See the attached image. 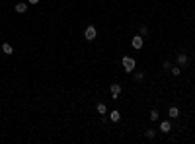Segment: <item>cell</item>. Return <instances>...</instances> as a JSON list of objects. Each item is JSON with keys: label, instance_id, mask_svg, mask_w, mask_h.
<instances>
[{"label": "cell", "instance_id": "6da1fadb", "mask_svg": "<svg viewBox=\"0 0 195 144\" xmlns=\"http://www.w3.org/2000/svg\"><path fill=\"white\" fill-rule=\"evenodd\" d=\"M123 68H125V72H133L135 70V66H136V62H135V59H131V57H123Z\"/></svg>", "mask_w": 195, "mask_h": 144}, {"label": "cell", "instance_id": "7a4b0ae2", "mask_svg": "<svg viewBox=\"0 0 195 144\" xmlns=\"http://www.w3.org/2000/svg\"><path fill=\"white\" fill-rule=\"evenodd\" d=\"M84 37H86L88 41H94V39L98 37V29H96L94 26H88V27H86V31H84Z\"/></svg>", "mask_w": 195, "mask_h": 144}, {"label": "cell", "instance_id": "3957f363", "mask_svg": "<svg viewBox=\"0 0 195 144\" xmlns=\"http://www.w3.org/2000/svg\"><path fill=\"white\" fill-rule=\"evenodd\" d=\"M131 45L135 47V49H143V45H144V37L139 33V35H135L133 37V41H131Z\"/></svg>", "mask_w": 195, "mask_h": 144}, {"label": "cell", "instance_id": "277c9868", "mask_svg": "<svg viewBox=\"0 0 195 144\" xmlns=\"http://www.w3.org/2000/svg\"><path fill=\"white\" fill-rule=\"evenodd\" d=\"M27 6H29V4H26V2H18V4L14 6V10H16L18 14H26L27 12Z\"/></svg>", "mask_w": 195, "mask_h": 144}, {"label": "cell", "instance_id": "5b68a950", "mask_svg": "<svg viewBox=\"0 0 195 144\" xmlns=\"http://www.w3.org/2000/svg\"><path fill=\"white\" fill-rule=\"evenodd\" d=\"M170 131H172V123H170V121H162V123H160V132L168 134Z\"/></svg>", "mask_w": 195, "mask_h": 144}, {"label": "cell", "instance_id": "8992f818", "mask_svg": "<svg viewBox=\"0 0 195 144\" xmlns=\"http://www.w3.org/2000/svg\"><path fill=\"white\" fill-rule=\"evenodd\" d=\"M187 62H189L187 55H185V53H180V55H178V64L180 66H187Z\"/></svg>", "mask_w": 195, "mask_h": 144}, {"label": "cell", "instance_id": "52a82bcc", "mask_svg": "<svg viewBox=\"0 0 195 144\" xmlns=\"http://www.w3.org/2000/svg\"><path fill=\"white\" fill-rule=\"evenodd\" d=\"M109 92H111V96H113V99H117V96L121 93V86H119V84H111Z\"/></svg>", "mask_w": 195, "mask_h": 144}, {"label": "cell", "instance_id": "ba28073f", "mask_svg": "<svg viewBox=\"0 0 195 144\" xmlns=\"http://www.w3.org/2000/svg\"><path fill=\"white\" fill-rule=\"evenodd\" d=\"M2 53L4 55H14V47L10 43H2Z\"/></svg>", "mask_w": 195, "mask_h": 144}, {"label": "cell", "instance_id": "9c48e42d", "mask_svg": "<svg viewBox=\"0 0 195 144\" xmlns=\"http://www.w3.org/2000/svg\"><path fill=\"white\" fill-rule=\"evenodd\" d=\"M168 115H170V119H178L180 117V109H178V107H170Z\"/></svg>", "mask_w": 195, "mask_h": 144}, {"label": "cell", "instance_id": "30bf717a", "mask_svg": "<svg viewBox=\"0 0 195 144\" xmlns=\"http://www.w3.org/2000/svg\"><path fill=\"white\" fill-rule=\"evenodd\" d=\"M109 119H111V121H113V123H117V121L121 119V113L117 111V109H113V111L109 113Z\"/></svg>", "mask_w": 195, "mask_h": 144}, {"label": "cell", "instance_id": "8fae6325", "mask_svg": "<svg viewBox=\"0 0 195 144\" xmlns=\"http://www.w3.org/2000/svg\"><path fill=\"white\" fill-rule=\"evenodd\" d=\"M96 109H98V113H100V115H105V113H107V107H105V103H98Z\"/></svg>", "mask_w": 195, "mask_h": 144}, {"label": "cell", "instance_id": "7c38bea8", "mask_svg": "<svg viewBox=\"0 0 195 144\" xmlns=\"http://www.w3.org/2000/svg\"><path fill=\"white\" fill-rule=\"evenodd\" d=\"M148 117H150V121H158V117H160V113L156 111V109H152V111H150V115H148Z\"/></svg>", "mask_w": 195, "mask_h": 144}, {"label": "cell", "instance_id": "4fadbf2b", "mask_svg": "<svg viewBox=\"0 0 195 144\" xmlns=\"http://www.w3.org/2000/svg\"><path fill=\"white\" fill-rule=\"evenodd\" d=\"M170 72H172L174 76H180V74H182V68H180V66H172V68H170Z\"/></svg>", "mask_w": 195, "mask_h": 144}, {"label": "cell", "instance_id": "5bb4252c", "mask_svg": "<svg viewBox=\"0 0 195 144\" xmlns=\"http://www.w3.org/2000/svg\"><path fill=\"white\" fill-rule=\"evenodd\" d=\"M144 134H146V138H148V140H152V138L156 136V131H152V129H148V131L144 132Z\"/></svg>", "mask_w": 195, "mask_h": 144}, {"label": "cell", "instance_id": "9a60e30c", "mask_svg": "<svg viewBox=\"0 0 195 144\" xmlns=\"http://www.w3.org/2000/svg\"><path fill=\"white\" fill-rule=\"evenodd\" d=\"M162 68H164V70H170V68H172V62H170V60H164V62H162Z\"/></svg>", "mask_w": 195, "mask_h": 144}, {"label": "cell", "instance_id": "2e32d148", "mask_svg": "<svg viewBox=\"0 0 195 144\" xmlns=\"http://www.w3.org/2000/svg\"><path fill=\"white\" fill-rule=\"evenodd\" d=\"M139 31H141V35H146V33H148V27H146V26H141V27H139Z\"/></svg>", "mask_w": 195, "mask_h": 144}, {"label": "cell", "instance_id": "e0dca14e", "mask_svg": "<svg viewBox=\"0 0 195 144\" xmlns=\"http://www.w3.org/2000/svg\"><path fill=\"white\" fill-rule=\"evenodd\" d=\"M143 78H144V74H143V72H136V74H135V80H136V82H141Z\"/></svg>", "mask_w": 195, "mask_h": 144}, {"label": "cell", "instance_id": "ac0fdd59", "mask_svg": "<svg viewBox=\"0 0 195 144\" xmlns=\"http://www.w3.org/2000/svg\"><path fill=\"white\" fill-rule=\"evenodd\" d=\"M27 4H33V6H35V4H39V0H27Z\"/></svg>", "mask_w": 195, "mask_h": 144}]
</instances>
